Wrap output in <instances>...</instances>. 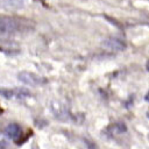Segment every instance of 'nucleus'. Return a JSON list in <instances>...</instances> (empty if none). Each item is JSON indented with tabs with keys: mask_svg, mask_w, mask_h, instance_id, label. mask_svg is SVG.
Returning <instances> with one entry per match:
<instances>
[{
	"mask_svg": "<svg viewBox=\"0 0 149 149\" xmlns=\"http://www.w3.org/2000/svg\"><path fill=\"white\" fill-rule=\"evenodd\" d=\"M23 28L22 22L12 16H0V37H10L20 33Z\"/></svg>",
	"mask_w": 149,
	"mask_h": 149,
	"instance_id": "1",
	"label": "nucleus"
},
{
	"mask_svg": "<svg viewBox=\"0 0 149 149\" xmlns=\"http://www.w3.org/2000/svg\"><path fill=\"white\" fill-rule=\"evenodd\" d=\"M17 79L20 81H22L23 84H27L30 86H38V85H43L47 83L45 78H43L38 74H35L33 72H28V71H21L17 74Z\"/></svg>",
	"mask_w": 149,
	"mask_h": 149,
	"instance_id": "2",
	"label": "nucleus"
},
{
	"mask_svg": "<svg viewBox=\"0 0 149 149\" xmlns=\"http://www.w3.org/2000/svg\"><path fill=\"white\" fill-rule=\"evenodd\" d=\"M0 95L8 100H23L30 97V92L24 88H0Z\"/></svg>",
	"mask_w": 149,
	"mask_h": 149,
	"instance_id": "3",
	"label": "nucleus"
},
{
	"mask_svg": "<svg viewBox=\"0 0 149 149\" xmlns=\"http://www.w3.org/2000/svg\"><path fill=\"white\" fill-rule=\"evenodd\" d=\"M101 45H102L104 49H106L108 51H112V52L122 51L126 48L125 42L121 41L120 38H116V37H108V38L104 40Z\"/></svg>",
	"mask_w": 149,
	"mask_h": 149,
	"instance_id": "4",
	"label": "nucleus"
},
{
	"mask_svg": "<svg viewBox=\"0 0 149 149\" xmlns=\"http://www.w3.org/2000/svg\"><path fill=\"white\" fill-rule=\"evenodd\" d=\"M50 107H51V111H52L54 115L56 118L61 119V120H66L70 116L68 107L63 102H61V101H52Z\"/></svg>",
	"mask_w": 149,
	"mask_h": 149,
	"instance_id": "5",
	"label": "nucleus"
},
{
	"mask_svg": "<svg viewBox=\"0 0 149 149\" xmlns=\"http://www.w3.org/2000/svg\"><path fill=\"white\" fill-rule=\"evenodd\" d=\"M6 136L9 139V140H19L20 136H21V128L17 123H9L6 128H5V132Z\"/></svg>",
	"mask_w": 149,
	"mask_h": 149,
	"instance_id": "6",
	"label": "nucleus"
},
{
	"mask_svg": "<svg viewBox=\"0 0 149 149\" xmlns=\"http://www.w3.org/2000/svg\"><path fill=\"white\" fill-rule=\"evenodd\" d=\"M26 0H0V7L8 10L20 9L24 6Z\"/></svg>",
	"mask_w": 149,
	"mask_h": 149,
	"instance_id": "7",
	"label": "nucleus"
},
{
	"mask_svg": "<svg viewBox=\"0 0 149 149\" xmlns=\"http://www.w3.org/2000/svg\"><path fill=\"white\" fill-rule=\"evenodd\" d=\"M126 129H127V128H126V126H125L123 123L118 122V123L112 125V126L108 128V133H109L112 136H114V135H119V134L126 132Z\"/></svg>",
	"mask_w": 149,
	"mask_h": 149,
	"instance_id": "8",
	"label": "nucleus"
},
{
	"mask_svg": "<svg viewBox=\"0 0 149 149\" xmlns=\"http://www.w3.org/2000/svg\"><path fill=\"white\" fill-rule=\"evenodd\" d=\"M9 144V139L6 136L5 133H0V149H7Z\"/></svg>",
	"mask_w": 149,
	"mask_h": 149,
	"instance_id": "9",
	"label": "nucleus"
},
{
	"mask_svg": "<svg viewBox=\"0 0 149 149\" xmlns=\"http://www.w3.org/2000/svg\"><path fill=\"white\" fill-rule=\"evenodd\" d=\"M144 99H146L147 101H149V92H148V93L146 94V97H144Z\"/></svg>",
	"mask_w": 149,
	"mask_h": 149,
	"instance_id": "10",
	"label": "nucleus"
},
{
	"mask_svg": "<svg viewBox=\"0 0 149 149\" xmlns=\"http://www.w3.org/2000/svg\"><path fill=\"white\" fill-rule=\"evenodd\" d=\"M147 118H148V119H149V111H148V112H147Z\"/></svg>",
	"mask_w": 149,
	"mask_h": 149,
	"instance_id": "11",
	"label": "nucleus"
},
{
	"mask_svg": "<svg viewBox=\"0 0 149 149\" xmlns=\"http://www.w3.org/2000/svg\"><path fill=\"white\" fill-rule=\"evenodd\" d=\"M38 1H42V0H38Z\"/></svg>",
	"mask_w": 149,
	"mask_h": 149,
	"instance_id": "12",
	"label": "nucleus"
}]
</instances>
